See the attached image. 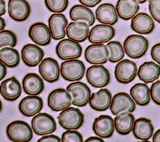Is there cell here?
Wrapping results in <instances>:
<instances>
[{
    "label": "cell",
    "mask_w": 160,
    "mask_h": 142,
    "mask_svg": "<svg viewBox=\"0 0 160 142\" xmlns=\"http://www.w3.org/2000/svg\"><path fill=\"white\" fill-rule=\"evenodd\" d=\"M0 61L8 68H16L20 62L19 52L12 47L2 48L0 49Z\"/></svg>",
    "instance_id": "d6a6232c"
},
{
    "label": "cell",
    "mask_w": 160,
    "mask_h": 142,
    "mask_svg": "<svg viewBox=\"0 0 160 142\" xmlns=\"http://www.w3.org/2000/svg\"><path fill=\"white\" fill-rule=\"evenodd\" d=\"M118 16L125 21L132 19L139 9L136 0H118L116 6Z\"/></svg>",
    "instance_id": "f1b7e54d"
},
{
    "label": "cell",
    "mask_w": 160,
    "mask_h": 142,
    "mask_svg": "<svg viewBox=\"0 0 160 142\" xmlns=\"http://www.w3.org/2000/svg\"><path fill=\"white\" fill-rule=\"evenodd\" d=\"M6 134L9 139L14 142H28L33 138L32 128L21 120L10 123L6 128Z\"/></svg>",
    "instance_id": "7a4b0ae2"
},
{
    "label": "cell",
    "mask_w": 160,
    "mask_h": 142,
    "mask_svg": "<svg viewBox=\"0 0 160 142\" xmlns=\"http://www.w3.org/2000/svg\"><path fill=\"white\" fill-rule=\"evenodd\" d=\"M18 43L17 36L10 30L2 29L0 31V49L4 47H14Z\"/></svg>",
    "instance_id": "e575fe53"
},
{
    "label": "cell",
    "mask_w": 160,
    "mask_h": 142,
    "mask_svg": "<svg viewBox=\"0 0 160 142\" xmlns=\"http://www.w3.org/2000/svg\"><path fill=\"white\" fill-rule=\"evenodd\" d=\"M116 31L112 25L101 24L92 27L89 31L88 40L92 44H104L115 36Z\"/></svg>",
    "instance_id": "4fadbf2b"
},
{
    "label": "cell",
    "mask_w": 160,
    "mask_h": 142,
    "mask_svg": "<svg viewBox=\"0 0 160 142\" xmlns=\"http://www.w3.org/2000/svg\"><path fill=\"white\" fill-rule=\"evenodd\" d=\"M62 142H82V135L76 129H68L64 132L61 136Z\"/></svg>",
    "instance_id": "8d00e7d4"
},
{
    "label": "cell",
    "mask_w": 160,
    "mask_h": 142,
    "mask_svg": "<svg viewBox=\"0 0 160 142\" xmlns=\"http://www.w3.org/2000/svg\"><path fill=\"white\" fill-rule=\"evenodd\" d=\"M47 9L54 13H61L64 11L68 6V0H44Z\"/></svg>",
    "instance_id": "d590c367"
},
{
    "label": "cell",
    "mask_w": 160,
    "mask_h": 142,
    "mask_svg": "<svg viewBox=\"0 0 160 142\" xmlns=\"http://www.w3.org/2000/svg\"><path fill=\"white\" fill-rule=\"evenodd\" d=\"M31 128L39 136H44L54 133L57 125L54 118L46 113H39L31 120Z\"/></svg>",
    "instance_id": "5b68a950"
},
{
    "label": "cell",
    "mask_w": 160,
    "mask_h": 142,
    "mask_svg": "<svg viewBox=\"0 0 160 142\" xmlns=\"http://www.w3.org/2000/svg\"><path fill=\"white\" fill-rule=\"evenodd\" d=\"M92 128L97 136L102 138H109L113 135L115 129L114 119L109 115H100L95 118Z\"/></svg>",
    "instance_id": "e0dca14e"
},
{
    "label": "cell",
    "mask_w": 160,
    "mask_h": 142,
    "mask_svg": "<svg viewBox=\"0 0 160 142\" xmlns=\"http://www.w3.org/2000/svg\"><path fill=\"white\" fill-rule=\"evenodd\" d=\"M123 48L125 53L132 59H139L144 56L149 48V41L143 36L131 34L124 40Z\"/></svg>",
    "instance_id": "6da1fadb"
},
{
    "label": "cell",
    "mask_w": 160,
    "mask_h": 142,
    "mask_svg": "<svg viewBox=\"0 0 160 142\" xmlns=\"http://www.w3.org/2000/svg\"><path fill=\"white\" fill-rule=\"evenodd\" d=\"M151 56L154 61L160 64V43L156 44L152 47Z\"/></svg>",
    "instance_id": "ab89813d"
},
{
    "label": "cell",
    "mask_w": 160,
    "mask_h": 142,
    "mask_svg": "<svg viewBox=\"0 0 160 142\" xmlns=\"http://www.w3.org/2000/svg\"><path fill=\"white\" fill-rule=\"evenodd\" d=\"M21 93V85L14 76L4 80L0 84V94L7 101H16L20 97Z\"/></svg>",
    "instance_id": "7402d4cb"
},
{
    "label": "cell",
    "mask_w": 160,
    "mask_h": 142,
    "mask_svg": "<svg viewBox=\"0 0 160 142\" xmlns=\"http://www.w3.org/2000/svg\"><path fill=\"white\" fill-rule=\"evenodd\" d=\"M106 46L109 52L108 60L111 63H118L123 59L125 51L120 42L116 41H110L108 43Z\"/></svg>",
    "instance_id": "836d02e7"
},
{
    "label": "cell",
    "mask_w": 160,
    "mask_h": 142,
    "mask_svg": "<svg viewBox=\"0 0 160 142\" xmlns=\"http://www.w3.org/2000/svg\"><path fill=\"white\" fill-rule=\"evenodd\" d=\"M95 14L97 20L102 24L112 26L118 21L116 9L111 3H104L99 5L96 10Z\"/></svg>",
    "instance_id": "4316f807"
},
{
    "label": "cell",
    "mask_w": 160,
    "mask_h": 142,
    "mask_svg": "<svg viewBox=\"0 0 160 142\" xmlns=\"http://www.w3.org/2000/svg\"><path fill=\"white\" fill-rule=\"evenodd\" d=\"M130 96L136 104L139 106H147L150 103V89L146 83H136L132 86L130 89Z\"/></svg>",
    "instance_id": "1f68e13d"
},
{
    "label": "cell",
    "mask_w": 160,
    "mask_h": 142,
    "mask_svg": "<svg viewBox=\"0 0 160 142\" xmlns=\"http://www.w3.org/2000/svg\"><path fill=\"white\" fill-rule=\"evenodd\" d=\"M6 13V3L4 0H0V16Z\"/></svg>",
    "instance_id": "f6af8a7d"
},
{
    "label": "cell",
    "mask_w": 160,
    "mask_h": 142,
    "mask_svg": "<svg viewBox=\"0 0 160 142\" xmlns=\"http://www.w3.org/2000/svg\"><path fill=\"white\" fill-rule=\"evenodd\" d=\"M82 48L78 42L69 38L61 40L56 46V53L62 60L78 59L82 54Z\"/></svg>",
    "instance_id": "52a82bcc"
},
{
    "label": "cell",
    "mask_w": 160,
    "mask_h": 142,
    "mask_svg": "<svg viewBox=\"0 0 160 142\" xmlns=\"http://www.w3.org/2000/svg\"><path fill=\"white\" fill-rule=\"evenodd\" d=\"M61 139L54 134H47L42 136L38 140V142H60Z\"/></svg>",
    "instance_id": "60d3db41"
},
{
    "label": "cell",
    "mask_w": 160,
    "mask_h": 142,
    "mask_svg": "<svg viewBox=\"0 0 160 142\" xmlns=\"http://www.w3.org/2000/svg\"><path fill=\"white\" fill-rule=\"evenodd\" d=\"M8 11L11 19L16 21H24L31 14V6L26 0H9Z\"/></svg>",
    "instance_id": "9a60e30c"
},
{
    "label": "cell",
    "mask_w": 160,
    "mask_h": 142,
    "mask_svg": "<svg viewBox=\"0 0 160 142\" xmlns=\"http://www.w3.org/2000/svg\"><path fill=\"white\" fill-rule=\"evenodd\" d=\"M149 10L152 18L160 23V0H149Z\"/></svg>",
    "instance_id": "74e56055"
},
{
    "label": "cell",
    "mask_w": 160,
    "mask_h": 142,
    "mask_svg": "<svg viewBox=\"0 0 160 142\" xmlns=\"http://www.w3.org/2000/svg\"><path fill=\"white\" fill-rule=\"evenodd\" d=\"M42 99L38 95H29L24 97L18 105L21 113L27 117L35 116L42 109Z\"/></svg>",
    "instance_id": "ac0fdd59"
},
{
    "label": "cell",
    "mask_w": 160,
    "mask_h": 142,
    "mask_svg": "<svg viewBox=\"0 0 160 142\" xmlns=\"http://www.w3.org/2000/svg\"><path fill=\"white\" fill-rule=\"evenodd\" d=\"M39 72L42 78L50 83L58 81L61 74L58 62L52 58H46L41 61L39 64Z\"/></svg>",
    "instance_id": "5bb4252c"
},
{
    "label": "cell",
    "mask_w": 160,
    "mask_h": 142,
    "mask_svg": "<svg viewBox=\"0 0 160 142\" xmlns=\"http://www.w3.org/2000/svg\"><path fill=\"white\" fill-rule=\"evenodd\" d=\"M138 74L137 64L133 61L123 59L118 62L114 69V76L118 82L127 84L132 82Z\"/></svg>",
    "instance_id": "ba28073f"
},
{
    "label": "cell",
    "mask_w": 160,
    "mask_h": 142,
    "mask_svg": "<svg viewBox=\"0 0 160 142\" xmlns=\"http://www.w3.org/2000/svg\"><path fill=\"white\" fill-rule=\"evenodd\" d=\"M66 89L72 96V104L79 107L85 106L91 96L89 86L81 81H76L69 84Z\"/></svg>",
    "instance_id": "30bf717a"
},
{
    "label": "cell",
    "mask_w": 160,
    "mask_h": 142,
    "mask_svg": "<svg viewBox=\"0 0 160 142\" xmlns=\"http://www.w3.org/2000/svg\"><path fill=\"white\" fill-rule=\"evenodd\" d=\"M60 126L64 129H78L84 124V114L78 108L68 107L58 116Z\"/></svg>",
    "instance_id": "3957f363"
},
{
    "label": "cell",
    "mask_w": 160,
    "mask_h": 142,
    "mask_svg": "<svg viewBox=\"0 0 160 142\" xmlns=\"http://www.w3.org/2000/svg\"><path fill=\"white\" fill-rule=\"evenodd\" d=\"M44 53L38 45L25 44L21 49V58L24 64L29 67H34L39 64L43 59Z\"/></svg>",
    "instance_id": "44dd1931"
},
{
    "label": "cell",
    "mask_w": 160,
    "mask_h": 142,
    "mask_svg": "<svg viewBox=\"0 0 160 142\" xmlns=\"http://www.w3.org/2000/svg\"><path fill=\"white\" fill-rule=\"evenodd\" d=\"M104 142L102 138L99 136H91L85 140V142Z\"/></svg>",
    "instance_id": "ee69618b"
},
{
    "label": "cell",
    "mask_w": 160,
    "mask_h": 142,
    "mask_svg": "<svg viewBox=\"0 0 160 142\" xmlns=\"http://www.w3.org/2000/svg\"><path fill=\"white\" fill-rule=\"evenodd\" d=\"M137 2L139 3V4H143L145 2H146L148 0H136Z\"/></svg>",
    "instance_id": "c3c4849f"
},
{
    "label": "cell",
    "mask_w": 160,
    "mask_h": 142,
    "mask_svg": "<svg viewBox=\"0 0 160 142\" xmlns=\"http://www.w3.org/2000/svg\"><path fill=\"white\" fill-rule=\"evenodd\" d=\"M70 18L74 21H84L89 26H91L95 22V16L92 10L82 4H76L69 11Z\"/></svg>",
    "instance_id": "4dcf8cb0"
},
{
    "label": "cell",
    "mask_w": 160,
    "mask_h": 142,
    "mask_svg": "<svg viewBox=\"0 0 160 142\" xmlns=\"http://www.w3.org/2000/svg\"><path fill=\"white\" fill-rule=\"evenodd\" d=\"M102 0H79V3L88 8H93L101 2Z\"/></svg>",
    "instance_id": "b9f144b4"
},
{
    "label": "cell",
    "mask_w": 160,
    "mask_h": 142,
    "mask_svg": "<svg viewBox=\"0 0 160 142\" xmlns=\"http://www.w3.org/2000/svg\"><path fill=\"white\" fill-rule=\"evenodd\" d=\"M89 27L88 23L84 21H73L68 24L66 34L68 38L78 43H82L88 38Z\"/></svg>",
    "instance_id": "603a6c76"
},
{
    "label": "cell",
    "mask_w": 160,
    "mask_h": 142,
    "mask_svg": "<svg viewBox=\"0 0 160 142\" xmlns=\"http://www.w3.org/2000/svg\"><path fill=\"white\" fill-rule=\"evenodd\" d=\"M72 96L64 88L52 90L48 97V105L54 111H61L71 106Z\"/></svg>",
    "instance_id": "9c48e42d"
},
{
    "label": "cell",
    "mask_w": 160,
    "mask_h": 142,
    "mask_svg": "<svg viewBox=\"0 0 160 142\" xmlns=\"http://www.w3.org/2000/svg\"><path fill=\"white\" fill-rule=\"evenodd\" d=\"M137 75L144 83H152L160 76V66L152 61L144 62L138 69Z\"/></svg>",
    "instance_id": "83f0119b"
},
{
    "label": "cell",
    "mask_w": 160,
    "mask_h": 142,
    "mask_svg": "<svg viewBox=\"0 0 160 142\" xmlns=\"http://www.w3.org/2000/svg\"><path fill=\"white\" fill-rule=\"evenodd\" d=\"M68 23V19L63 14L54 13L49 17L48 27L53 39L60 40L65 37Z\"/></svg>",
    "instance_id": "ffe728a7"
},
{
    "label": "cell",
    "mask_w": 160,
    "mask_h": 142,
    "mask_svg": "<svg viewBox=\"0 0 160 142\" xmlns=\"http://www.w3.org/2000/svg\"><path fill=\"white\" fill-rule=\"evenodd\" d=\"M22 89L29 95H39L44 89L42 79L37 74L30 73L24 76L22 80Z\"/></svg>",
    "instance_id": "d4e9b609"
},
{
    "label": "cell",
    "mask_w": 160,
    "mask_h": 142,
    "mask_svg": "<svg viewBox=\"0 0 160 142\" xmlns=\"http://www.w3.org/2000/svg\"><path fill=\"white\" fill-rule=\"evenodd\" d=\"M132 131L136 139L147 141L153 135L154 126L151 119L139 118L134 121Z\"/></svg>",
    "instance_id": "484cf974"
},
{
    "label": "cell",
    "mask_w": 160,
    "mask_h": 142,
    "mask_svg": "<svg viewBox=\"0 0 160 142\" xmlns=\"http://www.w3.org/2000/svg\"><path fill=\"white\" fill-rule=\"evenodd\" d=\"M131 28L138 34H149L154 30L155 23L148 14L139 13L132 18Z\"/></svg>",
    "instance_id": "d6986e66"
},
{
    "label": "cell",
    "mask_w": 160,
    "mask_h": 142,
    "mask_svg": "<svg viewBox=\"0 0 160 142\" xmlns=\"http://www.w3.org/2000/svg\"><path fill=\"white\" fill-rule=\"evenodd\" d=\"M6 26V22L4 19L0 16V31L4 29Z\"/></svg>",
    "instance_id": "7dc6e473"
},
{
    "label": "cell",
    "mask_w": 160,
    "mask_h": 142,
    "mask_svg": "<svg viewBox=\"0 0 160 142\" xmlns=\"http://www.w3.org/2000/svg\"><path fill=\"white\" fill-rule=\"evenodd\" d=\"M112 100L111 93L106 88H102L96 93L91 94L89 100L90 107L98 111H104L110 107Z\"/></svg>",
    "instance_id": "cb8c5ba5"
},
{
    "label": "cell",
    "mask_w": 160,
    "mask_h": 142,
    "mask_svg": "<svg viewBox=\"0 0 160 142\" xmlns=\"http://www.w3.org/2000/svg\"><path fill=\"white\" fill-rule=\"evenodd\" d=\"M109 52L106 45L104 44H92L85 49V59L91 64H103L109 59Z\"/></svg>",
    "instance_id": "7c38bea8"
},
{
    "label": "cell",
    "mask_w": 160,
    "mask_h": 142,
    "mask_svg": "<svg viewBox=\"0 0 160 142\" xmlns=\"http://www.w3.org/2000/svg\"><path fill=\"white\" fill-rule=\"evenodd\" d=\"M88 82L93 87L101 88L109 84L111 76L108 69L102 64H94L86 70Z\"/></svg>",
    "instance_id": "8992f818"
},
{
    "label": "cell",
    "mask_w": 160,
    "mask_h": 142,
    "mask_svg": "<svg viewBox=\"0 0 160 142\" xmlns=\"http://www.w3.org/2000/svg\"><path fill=\"white\" fill-rule=\"evenodd\" d=\"M86 71L84 63L79 59H68L62 62L60 67L62 78L68 81H78L83 78Z\"/></svg>",
    "instance_id": "277c9868"
},
{
    "label": "cell",
    "mask_w": 160,
    "mask_h": 142,
    "mask_svg": "<svg viewBox=\"0 0 160 142\" xmlns=\"http://www.w3.org/2000/svg\"><path fill=\"white\" fill-rule=\"evenodd\" d=\"M7 73V66L0 61V81L4 78Z\"/></svg>",
    "instance_id": "7bdbcfd3"
},
{
    "label": "cell",
    "mask_w": 160,
    "mask_h": 142,
    "mask_svg": "<svg viewBox=\"0 0 160 142\" xmlns=\"http://www.w3.org/2000/svg\"><path fill=\"white\" fill-rule=\"evenodd\" d=\"M30 39L36 44L40 46H47L51 43V34L49 27L42 22L32 24L28 31Z\"/></svg>",
    "instance_id": "2e32d148"
},
{
    "label": "cell",
    "mask_w": 160,
    "mask_h": 142,
    "mask_svg": "<svg viewBox=\"0 0 160 142\" xmlns=\"http://www.w3.org/2000/svg\"><path fill=\"white\" fill-rule=\"evenodd\" d=\"M2 104L1 100L0 99V113H1V111H2Z\"/></svg>",
    "instance_id": "681fc988"
},
{
    "label": "cell",
    "mask_w": 160,
    "mask_h": 142,
    "mask_svg": "<svg viewBox=\"0 0 160 142\" xmlns=\"http://www.w3.org/2000/svg\"><path fill=\"white\" fill-rule=\"evenodd\" d=\"M151 99L157 104L160 105V80L154 83L150 88Z\"/></svg>",
    "instance_id": "f35d334b"
},
{
    "label": "cell",
    "mask_w": 160,
    "mask_h": 142,
    "mask_svg": "<svg viewBox=\"0 0 160 142\" xmlns=\"http://www.w3.org/2000/svg\"><path fill=\"white\" fill-rule=\"evenodd\" d=\"M153 142H160V129H158L152 136Z\"/></svg>",
    "instance_id": "bcb514c9"
},
{
    "label": "cell",
    "mask_w": 160,
    "mask_h": 142,
    "mask_svg": "<svg viewBox=\"0 0 160 142\" xmlns=\"http://www.w3.org/2000/svg\"><path fill=\"white\" fill-rule=\"evenodd\" d=\"M134 121V116L131 113H121L114 119L115 129L121 135H128L132 131Z\"/></svg>",
    "instance_id": "f546056e"
},
{
    "label": "cell",
    "mask_w": 160,
    "mask_h": 142,
    "mask_svg": "<svg viewBox=\"0 0 160 142\" xmlns=\"http://www.w3.org/2000/svg\"><path fill=\"white\" fill-rule=\"evenodd\" d=\"M109 108L112 114L116 116L124 112L132 113L136 109V103L129 94L120 92L112 98Z\"/></svg>",
    "instance_id": "8fae6325"
}]
</instances>
